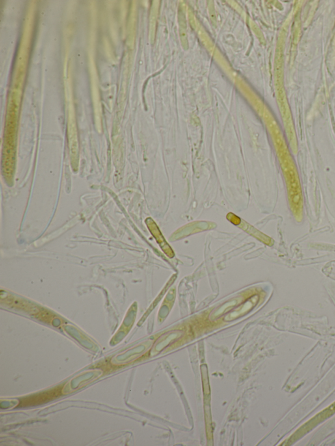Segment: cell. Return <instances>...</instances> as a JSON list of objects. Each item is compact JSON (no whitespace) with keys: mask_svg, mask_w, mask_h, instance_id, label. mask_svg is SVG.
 I'll list each match as a JSON object with an SVG mask.
<instances>
[{"mask_svg":"<svg viewBox=\"0 0 335 446\" xmlns=\"http://www.w3.org/2000/svg\"><path fill=\"white\" fill-rule=\"evenodd\" d=\"M259 300V297L258 295L252 296L250 299L246 300L241 306L237 307L234 310L226 315V317H224V321L230 322L238 319V318L243 317V315L250 312L256 306Z\"/></svg>","mask_w":335,"mask_h":446,"instance_id":"6da1fadb","label":"cell"},{"mask_svg":"<svg viewBox=\"0 0 335 446\" xmlns=\"http://www.w3.org/2000/svg\"><path fill=\"white\" fill-rule=\"evenodd\" d=\"M183 334V331L176 330L170 331V332H166L165 334L162 335L158 339L156 344H155L154 347H153L152 351H151V356H156L159 352H162L164 349L168 347L170 344L180 339L182 337Z\"/></svg>","mask_w":335,"mask_h":446,"instance_id":"7a4b0ae2","label":"cell"},{"mask_svg":"<svg viewBox=\"0 0 335 446\" xmlns=\"http://www.w3.org/2000/svg\"><path fill=\"white\" fill-rule=\"evenodd\" d=\"M239 302V299L234 298V299L229 300V302L225 303L222 306L215 309V310H213L211 313L210 315H209V319L211 321H215V320L219 319L224 314L228 312V311L231 310V309L237 306Z\"/></svg>","mask_w":335,"mask_h":446,"instance_id":"3957f363","label":"cell"},{"mask_svg":"<svg viewBox=\"0 0 335 446\" xmlns=\"http://www.w3.org/2000/svg\"><path fill=\"white\" fill-rule=\"evenodd\" d=\"M153 231H151V233H152L154 237L156 238L158 243H159L160 246H161L164 252L169 257H172L174 256V253H173L172 249L170 248V246H168V244L166 243V240H164L163 235H161V232L159 231L157 225H155V223L154 222H153Z\"/></svg>","mask_w":335,"mask_h":446,"instance_id":"277c9868","label":"cell"}]
</instances>
